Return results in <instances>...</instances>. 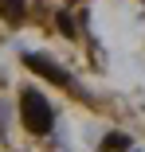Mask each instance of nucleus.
<instances>
[{
	"mask_svg": "<svg viewBox=\"0 0 145 152\" xmlns=\"http://www.w3.org/2000/svg\"><path fill=\"white\" fill-rule=\"evenodd\" d=\"M20 117H24V129H27V133H36V137H47L51 125H55L51 105L36 94V90H24V94H20Z\"/></svg>",
	"mask_w": 145,
	"mask_h": 152,
	"instance_id": "obj_1",
	"label": "nucleus"
},
{
	"mask_svg": "<svg viewBox=\"0 0 145 152\" xmlns=\"http://www.w3.org/2000/svg\"><path fill=\"white\" fill-rule=\"evenodd\" d=\"M24 63H27V66H32L36 74H43V78H51L55 86H71V74H67L63 66H55V63H51V58H43V55H27V58H24Z\"/></svg>",
	"mask_w": 145,
	"mask_h": 152,
	"instance_id": "obj_2",
	"label": "nucleus"
},
{
	"mask_svg": "<svg viewBox=\"0 0 145 152\" xmlns=\"http://www.w3.org/2000/svg\"><path fill=\"white\" fill-rule=\"evenodd\" d=\"M24 4L27 0H0V16H4L8 23H20L24 20Z\"/></svg>",
	"mask_w": 145,
	"mask_h": 152,
	"instance_id": "obj_3",
	"label": "nucleus"
},
{
	"mask_svg": "<svg viewBox=\"0 0 145 152\" xmlns=\"http://www.w3.org/2000/svg\"><path fill=\"white\" fill-rule=\"evenodd\" d=\"M102 152H129V137H122V133H110V137L102 140Z\"/></svg>",
	"mask_w": 145,
	"mask_h": 152,
	"instance_id": "obj_4",
	"label": "nucleus"
},
{
	"mask_svg": "<svg viewBox=\"0 0 145 152\" xmlns=\"http://www.w3.org/2000/svg\"><path fill=\"white\" fill-rule=\"evenodd\" d=\"M55 23H59V31H63V35H75V20H71L67 12H59V16H55Z\"/></svg>",
	"mask_w": 145,
	"mask_h": 152,
	"instance_id": "obj_5",
	"label": "nucleus"
}]
</instances>
